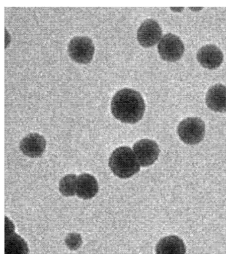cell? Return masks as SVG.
Segmentation results:
<instances>
[{"mask_svg":"<svg viewBox=\"0 0 226 254\" xmlns=\"http://www.w3.org/2000/svg\"><path fill=\"white\" fill-rule=\"evenodd\" d=\"M111 110L115 118L121 122L135 124L144 117L146 104L142 95L135 89H120L114 95Z\"/></svg>","mask_w":226,"mask_h":254,"instance_id":"cell-1","label":"cell"},{"mask_svg":"<svg viewBox=\"0 0 226 254\" xmlns=\"http://www.w3.org/2000/svg\"><path fill=\"white\" fill-rule=\"evenodd\" d=\"M109 166L118 178L128 179L140 172L141 166L134 150L128 146H121L112 152Z\"/></svg>","mask_w":226,"mask_h":254,"instance_id":"cell-2","label":"cell"},{"mask_svg":"<svg viewBox=\"0 0 226 254\" xmlns=\"http://www.w3.org/2000/svg\"><path fill=\"white\" fill-rule=\"evenodd\" d=\"M178 136L186 144H197L203 140L205 124L197 117H189L182 121L177 128Z\"/></svg>","mask_w":226,"mask_h":254,"instance_id":"cell-3","label":"cell"},{"mask_svg":"<svg viewBox=\"0 0 226 254\" xmlns=\"http://www.w3.org/2000/svg\"><path fill=\"white\" fill-rule=\"evenodd\" d=\"M94 51V45L92 40L84 36L73 38L68 45V53L71 59L82 64L92 61Z\"/></svg>","mask_w":226,"mask_h":254,"instance_id":"cell-4","label":"cell"},{"mask_svg":"<svg viewBox=\"0 0 226 254\" xmlns=\"http://www.w3.org/2000/svg\"><path fill=\"white\" fill-rule=\"evenodd\" d=\"M158 53L164 61L174 63L181 59L184 53V45L178 36L166 34L158 44Z\"/></svg>","mask_w":226,"mask_h":254,"instance_id":"cell-5","label":"cell"},{"mask_svg":"<svg viewBox=\"0 0 226 254\" xmlns=\"http://www.w3.org/2000/svg\"><path fill=\"white\" fill-rule=\"evenodd\" d=\"M133 150L140 166L148 167L155 162L160 153L156 142L150 139H142L134 144Z\"/></svg>","mask_w":226,"mask_h":254,"instance_id":"cell-6","label":"cell"},{"mask_svg":"<svg viewBox=\"0 0 226 254\" xmlns=\"http://www.w3.org/2000/svg\"><path fill=\"white\" fill-rule=\"evenodd\" d=\"M137 36L139 43L142 47H153L161 39V27L155 20L147 19L139 28Z\"/></svg>","mask_w":226,"mask_h":254,"instance_id":"cell-7","label":"cell"},{"mask_svg":"<svg viewBox=\"0 0 226 254\" xmlns=\"http://www.w3.org/2000/svg\"><path fill=\"white\" fill-rule=\"evenodd\" d=\"M196 58L202 66L213 69L220 67L223 63L224 54L216 45H207L198 50Z\"/></svg>","mask_w":226,"mask_h":254,"instance_id":"cell-8","label":"cell"},{"mask_svg":"<svg viewBox=\"0 0 226 254\" xmlns=\"http://www.w3.org/2000/svg\"><path fill=\"white\" fill-rule=\"evenodd\" d=\"M47 142L44 137L38 133H31L21 141V152L30 158H38L44 153Z\"/></svg>","mask_w":226,"mask_h":254,"instance_id":"cell-9","label":"cell"},{"mask_svg":"<svg viewBox=\"0 0 226 254\" xmlns=\"http://www.w3.org/2000/svg\"><path fill=\"white\" fill-rule=\"evenodd\" d=\"M206 103L208 108L215 112H226V86L216 84L210 87L206 93Z\"/></svg>","mask_w":226,"mask_h":254,"instance_id":"cell-10","label":"cell"},{"mask_svg":"<svg viewBox=\"0 0 226 254\" xmlns=\"http://www.w3.org/2000/svg\"><path fill=\"white\" fill-rule=\"evenodd\" d=\"M98 184L92 175L83 174L78 176L76 194L82 199H90L98 192Z\"/></svg>","mask_w":226,"mask_h":254,"instance_id":"cell-11","label":"cell"},{"mask_svg":"<svg viewBox=\"0 0 226 254\" xmlns=\"http://www.w3.org/2000/svg\"><path fill=\"white\" fill-rule=\"evenodd\" d=\"M186 246L183 240L176 236L162 238L156 246V254H185Z\"/></svg>","mask_w":226,"mask_h":254,"instance_id":"cell-12","label":"cell"},{"mask_svg":"<svg viewBox=\"0 0 226 254\" xmlns=\"http://www.w3.org/2000/svg\"><path fill=\"white\" fill-rule=\"evenodd\" d=\"M26 242L14 232H5V254H29Z\"/></svg>","mask_w":226,"mask_h":254,"instance_id":"cell-13","label":"cell"},{"mask_svg":"<svg viewBox=\"0 0 226 254\" xmlns=\"http://www.w3.org/2000/svg\"><path fill=\"white\" fill-rule=\"evenodd\" d=\"M77 178L76 175L69 174L61 179L59 182V190L63 195L71 196L76 194Z\"/></svg>","mask_w":226,"mask_h":254,"instance_id":"cell-14","label":"cell"},{"mask_svg":"<svg viewBox=\"0 0 226 254\" xmlns=\"http://www.w3.org/2000/svg\"><path fill=\"white\" fill-rule=\"evenodd\" d=\"M65 244L71 250H78L82 244V237L79 234H69L65 238Z\"/></svg>","mask_w":226,"mask_h":254,"instance_id":"cell-15","label":"cell"}]
</instances>
